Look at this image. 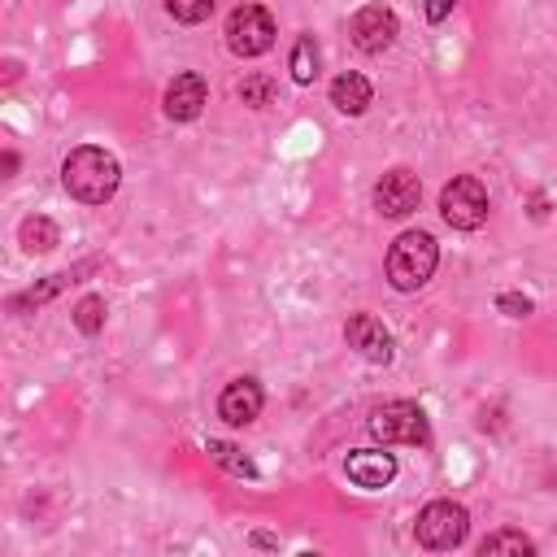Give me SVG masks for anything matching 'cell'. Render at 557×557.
<instances>
[{"label":"cell","instance_id":"obj_1","mask_svg":"<svg viewBox=\"0 0 557 557\" xmlns=\"http://www.w3.org/2000/svg\"><path fill=\"white\" fill-rule=\"evenodd\" d=\"M61 183H65V191H70L78 205H104V200L117 191V183H122V165H117V157H113L109 148L83 144V148H74V152L65 157Z\"/></svg>","mask_w":557,"mask_h":557},{"label":"cell","instance_id":"obj_2","mask_svg":"<svg viewBox=\"0 0 557 557\" xmlns=\"http://www.w3.org/2000/svg\"><path fill=\"white\" fill-rule=\"evenodd\" d=\"M440 265V244L426 231H405L387 248V283L396 292H418Z\"/></svg>","mask_w":557,"mask_h":557},{"label":"cell","instance_id":"obj_3","mask_svg":"<svg viewBox=\"0 0 557 557\" xmlns=\"http://www.w3.org/2000/svg\"><path fill=\"white\" fill-rule=\"evenodd\" d=\"M274 35H278L274 30V17L261 4H235L231 17H226V48L235 57H261V52H270Z\"/></svg>","mask_w":557,"mask_h":557},{"label":"cell","instance_id":"obj_4","mask_svg":"<svg viewBox=\"0 0 557 557\" xmlns=\"http://www.w3.org/2000/svg\"><path fill=\"white\" fill-rule=\"evenodd\" d=\"M440 213L453 231H474L487 222V191L474 174H457L453 183H444L440 191Z\"/></svg>","mask_w":557,"mask_h":557},{"label":"cell","instance_id":"obj_5","mask_svg":"<svg viewBox=\"0 0 557 557\" xmlns=\"http://www.w3.org/2000/svg\"><path fill=\"white\" fill-rule=\"evenodd\" d=\"M413 531H418V544H422V548L444 553V548H457V544L466 540L470 513H466L457 500H431V505H422Z\"/></svg>","mask_w":557,"mask_h":557},{"label":"cell","instance_id":"obj_6","mask_svg":"<svg viewBox=\"0 0 557 557\" xmlns=\"http://www.w3.org/2000/svg\"><path fill=\"white\" fill-rule=\"evenodd\" d=\"M370 435L383 444H426V413L413 400H387L370 418Z\"/></svg>","mask_w":557,"mask_h":557},{"label":"cell","instance_id":"obj_7","mask_svg":"<svg viewBox=\"0 0 557 557\" xmlns=\"http://www.w3.org/2000/svg\"><path fill=\"white\" fill-rule=\"evenodd\" d=\"M396 30H400V22H396V13H392L387 4H366V9H357L352 22H348L352 48H357V52H370V57L383 52V48H392Z\"/></svg>","mask_w":557,"mask_h":557},{"label":"cell","instance_id":"obj_8","mask_svg":"<svg viewBox=\"0 0 557 557\" xmlns=\"http://www.w3.org/2000/svg\"><path fill=\"white\" fill-rule=\"evenodd\" d=\"M418 200H422V183H418V174L413 170H387L379 183H374V209L383 213V218H405V213H413L418 209Z\"/></svg>","mask_w":557,"mask_h":557},{"label":"cell","instance_id":"obj_9","mask_svg":"<svg viewBox=\"0 0 557 557\" xmlns=\"http://www.w3.org/2000/svg\"><path fill=\"white\" fill-rule=\"evenodd\" d=\"M261 405H265V392L257 379H231L218 396V418L226 426H248L261 413Z\"/></svg>","mask_w":557,"mask_h":557},{"label":"cell","instance_id":"obj_10","mask_svg":"<svg viewBox=\"0 0 557 557\" xmlns=\"http://www.w3.org/2000/svg\"><path fill=\"white\" fill-rule=\"evenodd\" d=\"M344 339H348V348H357L374 366H387L392 361V335H387V326L374 313H352L348 326H344Z\"/></svg>","mask_w":557,"mask_h":557},{"label":"cell","instance_id":"obj_11","mask_svg":"<svg viewBox=\"0 0 557 557\" xmlns=\"http://www.w3.org/2000/svg\"><path fill=\"white\" fill-rule=\"evenodd\" d=\"M205 100H209L205 78H200L196 70H183V74H174L170 87H165V117H174V122H191V117H200Z\"/></svg>","mask_w":557,"mask_h":557},{"label":"cell","instance_id":"obj_12","mask_svg":"<svg viewBox=\"0 0 557 557\" xmlns=\"http://www.w3.org/2000/svg\"><path fill=\"white\" fill-rule=\"evenodd\" d=\"M344 470H348V479L357 487H387L392 474H396V457L379 453V448H357V453H348Z\"/></svg>","mask_w":557,"mask_h":557},{"label":"cell","instance_id":"obj_13","mask_svg":"<svg viewBox=\"0 0 557 557\" xmlns=\"http://www.w3.org/2000/svg\"><path fill=\"white\" fill-rule=\"evenodd\" d=\"M370 78H361V74H352V70H344L335 83H331V104L339 109V113H348V117H357V113H366L370 109Z\"/></svg>","mask_w":557,"mask_h":557},{"label":"cell","instance_id":"obj_14","mask_svg":"<svg viewBox=\"0 0 557 557\" xmlns=\"http://www.w3.org/2000/svg\"><path fill=\"white\" fill-rule=\"evenodd\" d=\"M17 239H22L26 252H52L61 244V231H57L52 218H26L22 231H17Z\"/></svg>","mask_w":557,"mask_h":557},{"label":"cell","instance_id":"obj_15","mask_svg":"<svg viewBox=\"0 0 557 557\" xmlns=\"http://www.w3.org/2000/svg\"><path fill=\"white\" fill-rule=\"evenodd\" d=\"M292 78L305 87V83H313L318 78V44H313V35H300L296 44H292Z\"/></svg>","mask_w":557,"mask_h":557},{"label":"cell","instance_id":"obj_16","mask_svg":"<svg viewBox=\"0 0 557 557\" xmlns=\"http://www.w3.org/2000/svg\"><path fill=\"white\" fill-rule=\"evenodd\" d=\"M479 553L483 557H496V553H513V557H531L535 553V544L522 535V531H492L483 544H479Z\"/></svg>","mask_w":557,"mask_h":557},{"label":"cell","instance_id":"obj_17","mask_svg":"<svg viewBox=\"0 0 557 557\" xmlns=\"http://www.w3.org/2000/svg\"><path fill=\"white\" fill-rule=\"evenodd\" d=\"M209 457L222 466V470H231V474H239V479H257V466L235 448V444H222V440H209Z\"/></svg>","mask_w":557,"mask_h":557},{"label":"cell","instance_id":"obj_18","mask_svg":"<svg viewBox=\"0 0 557 557\" xmlns=\"http://www.w3.org/2000/svg\"><path fill=\"white\" fill-rule=\"evenodd\" d=\"M104 313H109V309H104L100 296H83V300L74 305V326H78L83 335H96V331L104 326Z\"/></svg>","mask_w":557,"mask_h":557},{"label":"cell","instance_id":"obj_19","mask_svg":"<svg viewBox=\"0 0 557 557\" xmlns=\"http://www.w3.org/2000/svg\"><path fill=\"white\" fill-rule=\"evenodd\" d=\"M239 100L252 104V109H265V104L274 100V78H265V74H248V78L239 83Z\"/></svg>","mask_w":557,"mask_h":557},{"label":"cell","instance_id":"obj_20","mask_svg":"<svg viewBox=\"0 0 557 557\" xmlns=\"http://www.w3.org/2000/svg\"><path fill=\"white\" fill-rule=\"evenodd\" d=\"M65 283H74V274H48V283H44V287H30L26 296H13V300H9V309L17 313V309H26V305H44V300H48V296H57Z\"/></svg>","mask_w":557,"mask_h":557},{"label":"cell","instance_id":"obj_21","mask_svg":"<svg viewBox=\"0 0 557 557\" xmlns=\"http://www.w3.org/2000/svg\"><path fill=\"white\" fill-rule=\"evenodd\" d=\"M213 4H218V0H165V13H170L174 22L196 26V22H205V17L213 13Z\"/></svg>","mask_w":557,"mask_h":557},{"label":"cell","instance_id":"obj_22","mask_svg":"<svg viewBox=\"0 0 557 557\" xmlns=\"http://www.w3.org/2000/svg\"><path fill=\"white\" fill-rule=\"evenodd\" d=\"M496 309L509 313V318H527V313H531V296H522V292H500V296H496Z\"/></svg>","mask_w":557,"mask_h":557},{"label":"cell","instance_id":"obj_23","mask_svg":"<svg viewBox=\"0 0 557 557\" xmlns=\"http://www.w3.org/2000/svg\"><path fill=\"white\" fill-rule=\"evenodd\" d=\"M453 4H457V0H422V9H426V22H444V17L453 13Z\"/></svg>","mask_w":557,"mask_h":557}]
</instances>
